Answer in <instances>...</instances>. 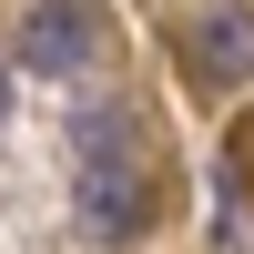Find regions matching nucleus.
I'll list each match as a JSON object with an SVG mask.
<instances>
[{"label":"nucleus","instance_id":"1","mask_svg":"<svg viewBox=\"0 0 254 254\" xmlns=\"http://www.w3.org/2000/svg\"><path fill=\"white\" fill-rule=\"evenodd\" d=\"M92 41H102V10H92V0H41V10L20 20V71L71 81L81 61H92Z\"/></svg>","mask_w":254,"mask_h":254},{"label":"nucleus","instance_id":"2","mask_svg":"<svg viewBox=\"0 0 254 254\" xmlns=\"http://www.w3.org/2000/svg\"><path fill=\"white\" fill-rule=\"evenodd\" d=\"M81 224L112 234V244L142 224V163L132 153H81Z\"/></svg>","mask_w":254,"mask_h":254},{"label":"nucleus","instance_id":"3","mask_svg":"<svg viewBox=\"0 0 254 254\" xmlns=\"http://www.w3.org/2000/svg\"><path fill=\"white\" fill-rule=\"evenodd\" d=\"M193 61H203L214 81H244V71H254V20H244V10H214L203 41H193Z\"/></svg>","mask_w":254,"mask_h":254},{"label":"nucleus","instance_id":"4","mask_svg":"<svg viewBox=\"0 0 254 254\" xmlns=\"http://www.w3.org/2000/svg\"><path fill=\"white\" fill-rule=\"evenodd\" d=\"M0 122H10V61H0Z\"/></svg>","mask_w":254,"mask_h":254}]
</instances>
